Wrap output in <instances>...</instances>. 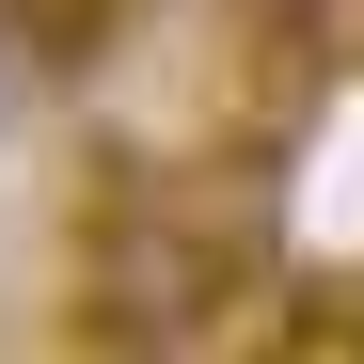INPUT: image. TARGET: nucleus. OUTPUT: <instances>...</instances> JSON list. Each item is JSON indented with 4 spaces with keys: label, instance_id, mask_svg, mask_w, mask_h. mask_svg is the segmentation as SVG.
I'll list each match as a JSON object with an SVG mask.
<instances>
[{
    "label": "nucleus",
    "instance_id": "7ed1b4c3",
    "mask_svg": "<svg viewBox=\"0 0 364 364\" xmlns=\"http://www.w3.org/2000/svg\"><path fill=\"white\" fill-rule=\"evenodd\" d=\"M32 16H48V48H64V64H95V48L127 32V0H32Z\"/></svg>",
    "mask_w": 364,
    "mask_h": 364
},
{
    "label": "nucleus",
    "instance_id": "f257e3e1",
    "mask_svg": "<svg viewBox=\"0 0 364 364\" xmlns=\"http://www.w3.org/2000/svg\"><path fill=\"white\" fill-rule=\"evenodd\" d=\"M64 285H80V348H206V333H237V301H269L254 254H237V222L159 191L143 159H95Z\"/></svg>",
    "mask_w": 364,
    "mask_h": 364
},
{
    "label": "nucleus",
    "instance_id": "f03ea898",
    "mask_svg": "<svg viewBox=\"0 0 364 364\" xmlns=\"http://www.w3.org/2000/svg\"><path fill=\"white\" fill-rule=\"evenodd\" d=\"M48 80H80V64L48 48V16H32V0H0V127H16V111H32Z\"/></svg>",
    "mask_w": 364,
    "mask_h": 364
}]
</instances>
